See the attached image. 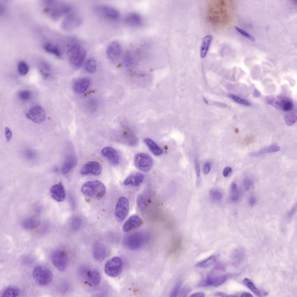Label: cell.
Listing matches in <instances>:
<instances>
[{
    "label": "cell",
    "instance_id": "1",
    "mask_svg": "<svg viewBox=\"0 0 297 297\" xmlns=\"http://www.w3.org/2000/svg\"><path fill=\"white\" fill-rule=\"evenodd\" d=\"M81 190L83 194L87 196L100 198L104 195L106 188L102 182L98 180H94L84 183Z\"/></svg>",
    "mask_w": 297,
    "mask_h": 297
},
{
    "label": "cell",
    "instance_id": "2",
    "mask_svg": "<svg viewBox=\"0 0 297 297\" xmlns=\"http://www.w3.org/2000/svg\"><path fill=\"white\" fill-rule=\"evenodd\" d=\"M67 54L71 65L75 68H80L83 64L86 57V52L80 45L75 44L68 49Z\"/></svg>",
    "mask_w": 297,
    "mask_h": 297
},
{
    "label": "cell",
    "instance_id": "3",
    "mask_svg": "<svg viewBox=\"0 0 297 297\" xmlns=\"http://www.w3.org/2000/svg\"><path fill=\"white\" fill-rule=\"evenodd\" d=\"M266 99L269 104L280 111L289 112L293 109L294 105L292 101L287 97L271 95L267 96Z\"/></svg>",
    "mask_w": 297,
    "mask_h": 297
},
{
    "label": "cell",
    "instance_id": "4",
    "mask_svg": "<svg viewBox=\"0 0 297 297\" xmlns=\"http://www.w3.org/2000/svg\"><path fill=\"white\" fill-rule=\"evenodd\" d=\"M46 3L48 6L45 9V12L54 19H58L68 12L71 8L70 5L65 3L54 2L53 1H48Z\"/></svg>",
    "mask_w": 297,
    "mask_h": 297
},
{
    "label": "cell",
    "instance_id": "5",
    "mask_svg": "<svg viewBox=\"0 0 297 297\" xmlns=\"http://www.w3.org/2000/svg\"><path fill=\"white\" fill-rule=\"evenodd\" d=\"M32 275L36 282L42 286L48 284L52 278L51 271L48 268L41 265L37 266L34 268Z\"/></svg>",
    "mask_w": 297,
    "mask_h": 297
},
{
    "label": "cell",
    "instance_id": "6",
    "mask_svg": "<svg viewBox=\"0 0 297 297\" xmlns=\"http://www.w3.org/2000/svg\"><path fill=\"white\" fill-rule=\"evenodd\" d=\"M106 274L112 277L119 276L122 270V262L121 258L115 256L106 262L105 267Z\"/></svg>",
    "mask_w": 297,
    "mask_h": 297
},
{
    "label": "cell",
    "instance_id": "7",
    "mask_svg": "<svg viewBox=\"0 0 297 297\" xmlns=\"http://www.w3.org/2000/svg\"><path fill=\"white\" fill-rule=\"evenodd\" d=\"M51 260L53 265L59 271H64L66 269L68 258L64 250L57 249L54 251L51 255Z\"/></svg>",
    "mask_w": 297,
    "mask_h": 297
},
{
    "label": "cell",
    "instance_id": "8",
    "mask_svg": "<svg viewBox=\"0 0 297 297\" xmlns=\"http://www.w3.org/2000/svg\"><path fill=\"white\" fill-rule=\"evenodd\" d=\"M134 162L136 167L138 169L145 172L149 171L153 164V160L151 157L143 153L137 154L134 157Z\"/></svg>",
    "mask_w": 297,
    "mask_h": 297
},
{
    "label": "cell",
    "instance_id": "9",
    "mask_svg": "<svg viewBox=\"0 0 297 297\" xmlns=\"http://www.w3.org/2000/svg\"><path fill=\"white\" fill-rule=\"evenodd\" d=\"M145 241V238L140 233L132 234L126 238L124 244L127 248L131 250H137L140 248Z\"/></svg>",
    "mask_w": 297,
    "mask_h": 297
},
{
    "label": "cell",
    "instance_id": "10",
    "mask_svg": "<svg viewBox=\"0 0 297 297\" xmlns=\"http://www.w3.org/2000/svg\"><path fill=\"white\" fill-rule=\"evenodd\" d=\"M82 21L81 17L78 15L74 12L70 13L63 19L62 28L65 30L70 31L79 26Z\"/></svg>",
    "mask_w": 297,
    "mask_h": 297
},
{
    "label": "cell",
    "instance_id": "11",
    "mask_svg": "<svg viewBox=\"0 0 297 297\" xmlns=\"http://www.w3.org/2000/svg\"><path fill=\"white\" fill-rule=\"evenodd\" d=\"M129 210V203L128 200L125 197H120L117 203L115 216L116 220L121 222L127 217Z\"/></svg>",
    "mask_w": 297,
    "mask_h": 297
},
{
    "label": "cell",
    "instance_id": "12",
    "mask_svg": "<svg viewBox=\"0 0 297 297\" xmlns=\"http://www.w3.org/2000/svg\"><path fill=\"white\" fill-rule=\"evenodd\" d=\"M25 115L27 118L36 123L43 122L46 117L44 110L39 106H34L29 108L26 112Z\"/></svg>",
    "mask_w": 297,
    "mask_h": 297
},
{
    "label": "cell",
    "instance_id": "13",
    "mask_svg": "<svg viewBox=\"0 0 297 297\" xmlns=\"http://www.w3.org/2000/svg\"><path fill=\"white\" fill-rule=\"evenodd\" d=\"M122 53V48L120 44L116 41L111 42L108 46L106 51L108 60L112 63L116 62L119 58Z\"/></svg>",
    "mask_w": 297,
    "mask_h": 297
},
{
    "label": "cell",
    "instance_id": "14",
    "mask_svg": "<svg viewBox=\"0 0 297 297\" xmlns=\"http://www.w3.org/2000/svg\"><path fill=\"white\" fill-rule=\"evenodd\" d=\"M102 166L98 162L90 161L86 164L83 166L81 171L82 175L92 174L99 175L102 171Z\"/></svg>",
    "mask_w": 297,
    "mask_h": 297
},
{
    "label": "cell",
    "instance_id": "15",
    "mask_svg": "<svg viewBox=\"0 0 297 297\" xmlns=\"http://www.w3.org/2000/svg\"><path fill=\"white\" fill-rule=\"evenodd\" d=\"M227 279V276L225 275L213 271L207 276L206 283L207 285L216 287L222 284Z\"/></svg>",
    "mask_w": 297,
    "mask_h": 297
},
{
    "label": "cell",
    "instance_id": "16",
    "mask_svg": "<svg viewBox=\"0 0 297 297\" xmlns=\"http://www.w3.org/2000/svg\"><path fill=\"white\" fill-rule=\"evenodd\" d=\"M143 221L137 215L130 216L124 223L122 230L125 232H128L139 227L143 223Z\"/></svg>",
    "mask_w": 297,
    "mask_h": 297
},
{
    "label": "cell",
    "instance_id": "17",
    "mask_svg": "<svg viewBox=\"0 0 297 297\" xmlns=\"http://www.w3.org/2000/svg\"><path fill=\"white\" fill-rule=\"evenodd\" d=\"M102 156L106 157L112 164L117 165L119 162V157L117 151L111 146H106L101 151Z\"/></svg>",
    "mask_w": 297,
    "mask_h": 297
},
{
    "label": "cell",
    "instance_id": "18",
    "mask_svg": "<svg viewBox=\"0 0 297 297\" xmlns=\"http://www.w3.org/2000/svg\"><path fill=\"white\" fill-rule=\"evenodd\" d=\"M52 198L58 202L63 201L66 194L63 186L61 184H57L52 186L50 190Z\"/></svg>",
    "mask_w": 297,
    "mask_h": 297
},
{
    "label": "cell",
    "instance_id": "19",
    "mask_svg": "<svg viewBox=\"0 0 297 297\" xmlns=\"http://www.w3.org/2000/svg\"><path fill=\"white\" fill-rule=\"evenodd\" d=\"M96 10L102 16L109 19H115L119 16V13L116 9L108 6H99L97 7Z\"/></svg>",
    "mask_w": 297,
    "mask_h": 297
},
{
    "label": "cell",
    "instance_id": "20",
    "mask_svg": "<svg viewBox=\"0 0 297 297\" xmlns=\"http://www.w3.org/2000/svg\"><path fill=\"white\" fill-rule=\"evenodd\" d=\"M92 252L93 257L98 261H102L104 260L107 255L106 247L99 242H95L94 244Z\"/></svg>",
    "mask_w": 297,
    "mask_h": 297
},
{
    "label": "cell",
    "instance_id": "21",
    "mask_svg": "<svg viewBox=\"0 0 297 297\" xmlns=\"http://www.w3.org/2000/svg\"><path fill=\"white\" fill-rule=\"evenodd\" d=\"M144 178L143 175L140 173H134L127 177L124 180L125 185L138 186L142 184Z\"/></svg>",
    "mask_w": 297,
    "mask_h": 297
},
{
    "label": "cell",
    "instance_id": "22",
    "mask_svg": "<svg viewBox=\"0 0 297 297\" xmlns=\"http://www.w3.org/2000/svg\"><path fill=\"white\" fill-rule=\"evenodd\" d=\"M90 83V81L88 78H83L79 79L75 81L73 84L74 90L75 92L78 93H83L88 89Z\"/></svg>",
    "mask_w": 297,
    "mask_h": 297
},
{
    "label": "cell",
    "instance_id": "23",
    "mask_svg": "<svg viewBox=\"0 0 297 297\" xmlns=\"http://www.w3.org/2000/svg\"><path fill=\"white\" fill-rule=\"evenodd\" d=\"M86 278L88 282L93 286H97L100 283L101 277L98 271L95 269L88 270L86 273Z\"/></svg>",
    "mask_w": 297,
    "mask_h": 297
},
{
    "label": "cell",
    "instance_id": "24",
    "mask_svg": "<svg viewBox=\"0 0 297 297\" xmlns=\"http://www.w3.org/2000/svg\"><path fill=\"white\" fill-rule=\"evenodd\" d=\"M77 160L76 157L70 155L67 157L63 165L61 171L64 174L68 173L76 165Z\"/></svg>",
    "mask_w": 297,
    "mask_h": 297
},
{
    "label": "cell",
    "instance_id": "25",
    "mask_svg": "<svg viewBox=\"0 0 297 297\" xmlns=\"http://www.w3.org/2000/svg\"><path fill=\"white\" fill-rule=\"evenodd\" d=\"M280 148L276 144H273L263 148L258 151L251 153L249 155L253 157H257L265 154L276 152L279 151Z\"/></svg>",
    "mask_w": 297,
    "mask_h": 297
},
{
    "label": "cell",
    "instance_id": "26",
    "mask_svg": "<svg viewBox=\"0 0 297 297\" xmlns=\"http://www.w3.org/2000/svg\"><path fill=\"white\" fill-rule=\"evenodd\" d=\"M211 35H208L202 39L200 49V55L202 58L206 56L212 40Z\"/></svg>",
    "mask_w": 297,
    "mask_h": 297
},
{
    "label": "cell",
    "instance_id": "27",
    "mask_svg": "<svg viewBox=\"0 0 297 297\" xmlns=\"http://www.w3.org/2000/svg\"><path fill=\"white\" fill-rule=\"evenodd\" d=\"M144 142L147 146L151 152L155 155H159L163 153L162 149L152 139L146 138L144 139Z\"/></svg>",
    "mask_w": 297,
    "mask_h": 297
},
{
    "label": "cell",
    "instance_id": "28",
    "mask_svg": "<svg viewBox=\"0 0 297 297\" xmlns=\"http://www.w3.org/2000/svg\"><path fill=\"white\" fill-rule=\"evenodd\" d=\"M40 224L39 218L35 217H30L25 219L22 222L23 226L27 229H34L38 227Z\"/></svg>",
    "mask_w": 297,
    "mask_h": 297
},
{
    "label": "cell",
    "instance_id": "29",
    "mask_svg": "<svg viewBox=\"0 0 297 297\" xmlns=\"http://www.w3.org/2000/svg\"><path fill=\"white\" fill-rule=\"evenodd\" d=\"M19 293V290L17 287L10 286L4 288L0 294L1 297H15Z\"/></svg>",
    "mask_w": 297,
    "mask_h": 297
},
{
    "label": "cell",
    "instance_id": "30",
    "mask_svg": "<svg viewBox=\"0 0 297 297\" xmlns=\"http://www.w3.org/2000/svg\"><path fill=\"white\" fill-rule=\"evenodd\" d=\"M44 48L47 52L54 55L58 57H61V52L57 46L50 43H47L44 45Z\"/></svg>",
    "mask_w": 297,
    "mask_h": 297
},
{
    "label": "cell",
    "instance_id": "31",
    "mask_svg": "<svg viewBox=\"0 0 297 297\" xmlns=\"http://www.w3.org/2000/svg\"><path fill=\"white\" fill-rule=\"evenodd\" d=\"M127 22L133 26H138L142 22L140 16L136 13H132L128 15L126 18Z\"/></svg>",
    "mask_w": 297,
    "mask_h": 297
},
{
    "label": "cell",
    "instance_id": "32",
    "mask_svg": "<svg viewBox=\"0 0 297 297\" xmlns=\"http://www.w3.org/2000/svg\"><path fill=\"white\" fill-rule=\"evenodd\" d=\"M97 64L95 60L92 58L88 59L86 62L84 68L86 72L90 73L95 72L96 69Z\"/></svg>",
    "mask_w": 297,
    "mask_h": 297
},
{
    "label": "cell",
    "instance_id": "33",
    "mask_svg": "<svg viewBox=\"0 0 297 297\" xmlns=\"http://www.w3.org/2000/svg\"><path fill=\"white\" fill-rule=\"evenodd\" d=\"M244 285L257 296H260V293L253 282L249 278H245L243 280Z\"/></svg>",
    "mask_w": 297,
    "mask_h": 297
},
{
    "label": "cell",
    "instance_id": "34",
    "mask_svg": "<svg viewBox=\"0 0 297 297\" xmlns=\"http://www.w3.org/2000/svg\"><path fill=\"white\" fill-rule=\"evenodd\" d=\"M286 124L289 126L293 125L296 121V112L285 115L284 117Z\"/></svg>",
    "mask_w": 297,
    "mask_h": 297
},
{
    "label": "cell",
    "instance_id": "35",
    "mask_svg": "<svg viewBox=\"0 0 297 297\" xmlns=\"http://www.w3.org/2000/svg\"><path fill=\"white\" fill-rule=\"evenodd\" d=\"M40 73L44 79L45 80L49 75L50 67L46 63H42L39 68Z\"/></svg>",
    "mask_w": 297,
    "mask_h": 297
},
{
    "label": "cell",
    "instance_id": "36",
    "mask_svg": "<svg viewBox=\"0 0 297 297\" xmlns=\"http://www.w3.org/2000/svg\"><path fill=\"white\" fill-rule=\"evenodd\" d=\"M216 260L214 256H211L207 259L198 263L196 265L197 267L202 268H206L214 264Z\"/></svg>",
    "mask_w": 297,
    "mask_h": 297
},
{
    "label": "cell",
    "instance_id": "37",
    "mask_svg": "<svg viewBox=\"0 0 297 297\" xmlns=\"http://www.w3.org/2000/svg\"><path fill=\"white\" fill-rule=\"evenodd\" d=\"M29 67L24 61H20L18 65V70L19 74L22 75H26L29 71Z\"/></svg>",
    "mask_w": 297,
    "mask_h": 297
},
{
    "label": "cell",
    "instance_id": "38",
    "mask_svg": "<svg viewBox=\"0 0 297 297\" xmlns=\"http://www.w3.org/2000/svg\"><path fill=\"white\" fill-rule=\"evenodd\" d=\"M209 195L211 199L214 201L218 202L221 200L222 198V194L218 190L215 189H212L209 192Z\"/></svg>",
    "mask_w": 297,
    "mask_h": 297
},
{
    "label": "cell",
    "instance_id": "39",
    "mask_svg": "<svg viewBox=\"0 0 297 297\" xmlns=\"http://www.w3.org/2000/svg\"><path fill=\"white\" fill-rule=\"evenodd\" d=\"M228 96L235 102L240 104L247 106H250L251 105L250 103L247 101L242 99L236 95L230 94Z\"/></svg>",
    "mask_w": 297,
    "mask_h": 297
},
{
    "label": "cell",
    "instance_id": "40",
    "mask_svg": "<svg viewBox=\"0 0 297 297\" xmlns=\"http://www.w3.org/2000/svg\"><path fill=\"white\" fill-rule=\"evenodd\" d=\"M32 92L29 90H25L20 92L19 93V97L21 100L27 101L30 99L32 97Z\"/></svg>",
    "mask_w": 297,
    "mask_h": 297
},
{
    "label": "cell",
    "instance_id": "41",
    "mask_svg": "<svg viewBox=\"0 0 297 297\" xmlns=\"http://www.w3.org/2000/svg\"><path fill=\"white\" fill-rule=\"evenodd\" d=\"M231 199L232 201L236 202L238 201L240 197V193L237 188L236 189L231 192Z\"/></svg>",
    "mask_w": 297,
    "mask_h": 297
},
{
    "label": "cell",
    "instance_id": "42",
    "mask_svg": "<svg viewBox=\"0 0 297 297\" xmlns=\"http://www.w3.org/2000/svg\"><path fill=\"white\" fill-rule=\"evenodd\" d=\"M182 286L181 282H178L174 287L170 294L171 297H176L178 295Z\"/></svg>",
    "mask_w": 297,
    "mask_h": 297
},
{
    "label": "cell",
    "instance_id": "43",
    "mask_svg": "<svg viewBox=\"0 0 297 297\" xmlns=\"http://www.w3.org/2000/svg\"><path fill=\"white\" fill-rule=\"evenodd\" d=\"M243 184L245 189L247 190L250 189L252 185L253 182L251 178L246 177L244 179Z\"/></svg>",
    "mask_w": 297,
    "mask_h": 297
},
{
    "label": "cell",
    "instance_id": "44",
    "mask_svg": "<svg viewBox=\"0 0 297 297\" xmlns=\"http://www.w3.org/2000/svg\"><path fill=\"white\" fill-rule=\"evenodd\" d=\"M235 29L238 32L242 35L248 39H249L253 41H255V39L253 37L250 35L245 31L242 30L237 26L235 27Z\"/></svg>",
    "mask_w": 297,
    "mask_h": 297
},
{
    "label": "cell",
    "instance_id": "45",
    "mask_svg": "<svg viewBox=\"0 0 297 297\" xmlns=\"http://www.w3.org/2000/svg\"><path fill=\"white\" fill-rule=\"evenodd\" d=\"M253 139V137L252 135H248L244 138L243 141V143L244 144L246 145H248L252 142Z\"/></svg>",
    "mask_w": 297,
    "mask_h": 297
},
{
    "label": "cell",
    "instance_id": "46",
    "mask_svg": "<svg viewBox=\"0 0 297 297\" xmlns=\"http://www.w3.org/2000/svg\"><path fill=\"white\" fill-rule=\"evenodd\" d=\"M88 108L91 111H94L97 106V102L95 100L90 101L88 103Z\"/></svg>",
    "mask_w": 297,
    "mask_h": 297
},
{
    "label": "cell",
    "instance_id": "47",
    "mask_svg": "<svg viewBox=\"0 0 297 297\" xmlns=\"http://www.w3.org/2000/svg\"><path fill=\"white\" fill-rule=\"evenodd\" d=\"M5 135L7 140L10 141L12 137V133L8 127H6L5 129Z\"/></svg>",
    "mask_w": 297,
    "mask_h": 297
},
{
    "label": "cell",
    "instance_id": "48",
    "mask_svg": "<svg viewBox=\"0 0 297 297\" xmlns=\"http://www.w3.org/2000/svg\"><path fill=\"white\" fill-rule=\"evenodd\" d=\"M296 209L297 204L296 203L289 212L287 216L288 218L290 219L292 218L296 212Z\"/></svg>",
    "mask_w": 297,
    "mask_h": 297
},
{
    "label": "cell",
    "instance_id": "49",
    "mask_svg": "<svg viewBox=\"0 0 297 297\" xmlns=\"http://www.w3.org/2000/svg\"><path fill=\"white\" fill-rule=\"evenodd\" d=\"M191 289L189 287L186 286L183 289L181 295V296H186V295L189 293Z\"/></svg>",
    "mask_w": 297,
    "mask_h": 297
},
{
    "label": "cell",
    "instance_id": "50",
    "mask_svg": "<svg viewBox=\"0 0 297 297\" xmlns=\"http://www.w3.org/2000/svg\"><path fill=\"white\" fill-rule=\"evenodd\" d=\"M257 202V200L254 196H251L249 198V203L251 206H253L255 205Z\"/></svg>",
    "mask_w": 297,
    "mask_h": 297
},
{
    "label": "cell",
    "instance_id": "51",
    "mask_svg": "<svg viewBox=\"0 0 297 297\" xmlns=\"http://www.w3.org/2000/svg\"><path fill=\"white\" fill-rule=\"evenodd\" d=\"M232 171L231 169L229 167L225 168L223 171V175L225 177H227Z\"/></svg>",
    "mask_w": 297,
    "mask_h": 297
},
{
    "label": "cell",
    "instance_id": "52",
    "mask_svg": "<svg viewBox=\"0 0 297 297\" xmlns=\"http://www.w3.org/2000/svg\"><path fill=\"white\" fill-rule=\"evenodd\" d=\"M25 154L27 157L29 159H32L35 155L34 153L31 150L27 151L25 153Z\"/></svg>",
    "mask_w": 297,
    "mask_h": 297
},
{
    "label": "cell",
    "instance_id": "53",
    "mask_svg": "<svg viewBox=\"0 0 297 297\" xmlns=\"http://www.w3.org/2000/svg\"><path fill=\"white\" fill-rule=\"evenodd\" d=\"M210 170V166L209 163H207L204 165L203 169L204 173L205 174H207Z\"/></svg>",
    "mask_w": 297,
    "mask_h": 297
},
{
    "label": "cell",
    "instance_id": "54",
    "mask_svg": "<svg viewBox=\"0 0 297 297\" xmlns=\"http://www.w3.org/2000/svg\"><path fill=\"white\" fill-rule=\"evenodd\" d=\"M195 169L197 178L199 179L200 175V171L199 166L197 161H196L195 162Z\"/></svg>",
    "mask_w": 297,
    "mask_h": 297
},
{
    "label": "cell",
    "instance_id": "55",
    "mask_svg": "<svg viewBox=\"0 0 297 297\" xmlns=\"http://www.w3.org/2000/svg\"><path fill=\"white\" fill-rule=\"evenodd\" d=\"M204 294L201 292L194 293L190 296V297H204Z\"/></svg>",
    "mask_w": 297,
    "mask_h": 297
},
{
    "label": "cell",
    "instance_id": "56",
    "mask_svg": "<svg viewBox=\"0 0 297 297\" xmlns=\"http://www.w3.org/2000/svg\"><path fill=\"white\" fill-rule=\"evenodd\" d=\"M215 296L217 297H229V296L226 294L224 293L221 292H217L214 295Z\"/></svg>",
    "mask_w": 297,
    "mask_h": 297
},
{
    "label": "cell",
    "instance_id": "57",
    "mask_svg": "<svg viewBox=\"0 0 297 297\" xmlns=\"http://www.w3.org/2000/svg\"><path fill=\"white\" fill-rule=\"evenodd\" d=\"M237 185L236 184L235 182L232 183L231 186L230 187V191L231 192L233 191L237 188Z\"/></svg>",
    "mask_w": 297,
    "mask_h": 297
},
{
    "label": "cell",
    "instance_id": "58",
    "mask_svg": "<svg viewBox=\"0 0 297 297\" xmlns=\"http://www.w3.org/2000/svg\"><path fill=\"white\" fill-rule=\"evenodd\" d=\"M241 297H253L252 295L249 293H243L241 296Z\"/></svg>",
    "mask_w": 297,
    "mask_h": 297
},
{
    "label": "cell",
    "instance_id": "59",
    "mask_svg": "<svg viewBox=\"0 0 297 297\" xmlns=\"http://www.w3.org/2000/svg\"><path fill=\"white\" fill-rule=\"evenodd\" d=\"M235 132L236 133H238L239 132V130L238 128H236L235 129Z\"/></svg>",
    "mask_w": 297,
    "mask_h": 297
},
{
    "label": "cell",
    "instance_id": "60",
    "mask_svg": "<svg viewBox=\"0 0 297 297\" xmlns=\"http://www.w3.org/2000/svg\"><path fill=\"white\" fill-rule=\"evenodd\" d=\"M203 100H204V102H205V103H206V104H208V102L207 101V99H206V98H204H204H203Z\"/></svg>",
    "mask_w": 297,
    "mask_h": 297
}]
</instances>
